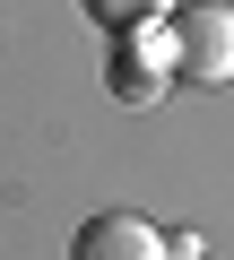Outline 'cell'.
Wrapping results in <instances>:
<instances>
[{"label": "cell", "instance_id": "4", "mask_svg": "<svg viewBox=\"0 0 234 260\" xmlns=\"http://www.w3.org/2000/svg\"><path fill=\"white\" fill-rule=\"evenodd\" d=\"M174 9V0H87V18H104V26H156Z\"/></svg>", "mask_w": 234, "mask_h": 260}, {"label": "cell", "instance_id": "1", "mask_svg": "<svg viewBox=\"0 0 234 260\" xmlns=\"http://www.w3.org/2000/svg\"><path fill=\"white\" fill-rule=\"evenodd\" d=\"M174 78H191V87H225L234 78V9L199 0V9L174 18Z\"/></svg>", "mask_w": 234, "mask_h": 260}, {"label": "cell", "instance_id": "3", "mask_svg": "<svg viewBox=\"0 0 234 260\" xmlns=\"http://www.w3.org/2000/svg\"><path fill=\"white\" fill-rule=\"evenodd\" d=\"M70 260H165V234H156L148 217H130V208H104V217L78 225Z\"/></svg>", "mask_w": 234, "mask_h": 260}, {"label": "cell", "instance_id": "2", "mask_svg": "<svg viewBox=\"0 0 234 260\" xmlns=\"http://www.w3.org/2000/svg\"><path fill=\"white\" fill-rule=\"evenodd\" d=\"M104 78H113L122 104H165V87H174V35H165V26H122Z\"/></svg>", "mask_w": 234, "mask_h": 260}]
</instances>
